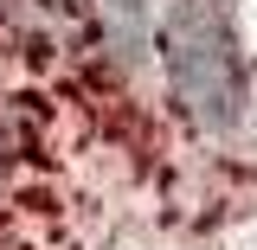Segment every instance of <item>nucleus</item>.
Segmentation results:
<instances>
[{
	"instance_id": "f03ea898",
	"label": "nucleus",
	"mask_w": 257,
	"mask_h": 250,
	"mask_svg": "<svg viewBox=\"0 0 257 250\" xmlns=\"http://www.w3.org/2000/svg\"><path fill=\"white\" fill-rule=\"evenodd\" d=\"M7 7H13V0H0V13H7Z\"/></svg>"
},
{
	"instance_id": "f257e3e1",
	"label": "nucleus",
	"mask_w": 257,
	"mask_h": 250,
	"mask_svg": "<svg viewBox=\"0 0 257 250\" xmlns=\"http://www.w3.org/2000/svg\"><path fill=\"white\" fill-rule=\"evenodd\" d=\"M161 71L199 135H225L244 109V71L238 39L225 20V0H174L161 20Z\"/></svg>"
}]
</instances>
